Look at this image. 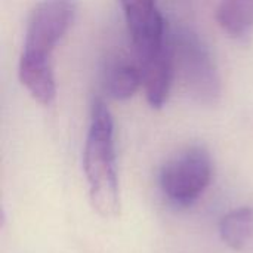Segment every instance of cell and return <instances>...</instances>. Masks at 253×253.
<instances>
[{
    "label": "cell",
    "instance_id": "6da1fadb",
    "mask_svg": "<svg viewBox=\"0 0 253 253\" xmlns=\"http://www.w3.org/2000/svg\"><path fill=\"white\" fill-rule=\"evenodd\" d=\"M83 168L92 208L99 216L113 219L120 215L119 179L114 147V122L104 101L96 99L83 151Z\"/></svg>",
    "mask_w": 253,
    "mask_h": 253
},
{
    "label": "cell",
    "instance_id": "7a4b0ae2",
    "mask_svg": "<svg viewBox=\"0 0 253 253\" xmlns=\"http://www.w3.org/2000/svg\"><path fill=\"white\" fill-rule=\"evenodd\" d=\"M173 67L187 92L200 104H213L221 93L218 68L205 42L188 28L172 34Z\"/></svg>",
    "mask_w": 253,
    "mask_h": 253
},
{
    "label": "cell",
    "instance_id": "3957f363",
    "mask_svg": "<svg viewBox=\"0 0 253 253\" xmlns=\"http://www.w3.org/2000/svg\"><path fill=\"white\" fill-rule=\"evenodd\" d=\"M213 163L203 147H190L168 160L159 175V184L169 203L188 208L211 185Z\"/></svg>",
    "mask_w": 253,
    "mask_h": 253
},
{
    "label": "cell",
    "instance_id": "277c9868",
    "mask_svg": "<svg viewBox=\"0 0 253 253\" xmlns=\"http://www.w3.org/2000/svg\"><path fill=\"white\" fill-rule=\"evenodd\" d=\"M77 12V0H40L30 13L22 53L50 58Z\"/></svg>",
    "mask_w": 253,
    "mask_h": 253
},
{
    "label": "cell",
    "instance_id": "5b68a950",
    "mask_svg": "<svg viewBox=\"0 0 253 253\" xmlns=\"http://www.w3.org/2000/svg\"><path fill=\"white\" fill-rule=\"evenodd\" d=\"M136 62H148L172 49V34L156 0H120Z\"/></svg>",
    "mask_w": 253,
    "mask_h": 253
},
{
    "label": "cell",
    "instance_id": "8992f818",
    "mask_svg": "<svg viewBox=\"0 0 253 253\" xmlns=\"http://www.w3.org/2000/svg\"><path fill=\"white\" fill-rule=\"evenodd\" d=\"M18 76L28 93L42 105H50L56 96V84L50 58L21 53Z\"/></svg>",
    "mask_w": 253,
    "mask_h": 253
},
{
    "label": "cell",
    "instance_id": "52a82bcc",
    "mask_svg": "<svg viewBox=\"0 0 253 253\" xmlns=\"http://www.w3.org/2000/svg\"><path fill=\"white\" fill-rule=\"evenodd\" d=\"M104 90L116 101L132 98L142 86V73L135 61L116 56L104 68Z\"/></svg>",
    "mask_w": 253,
    "mask_h": 253
},
{
    "label": "cell",
    "instance_id": "ba28073f",
    "mask_svg": "<svg viewBox=\"0 0 253 253\" xmlns=\"http://www.w3.org/2000/svg\"><path fill=\"white\" fill-rule=\"evenodd\" d=\"M219 234L228 248L242 251L253 239V208L243 206L228 212L219 222Z\"/></svg>",
    "mask_w": 253,
    "mask_h": 253
},
{
    "label": "cell",
    "instance_id": "9c48e42d",
    "mask_svg": "<svg viewBox=\"0 0 253 253\" xmlns=\"http://www.w3.org/2000/svg\"><path fill=\"white\" fill-rule=\"evenodd\" d=\"M216 19L230 36H248L253 30V0H222Z\"/></svg>",
    "mask_w": 253,
    "mask_h": 253
}]
</instances>
